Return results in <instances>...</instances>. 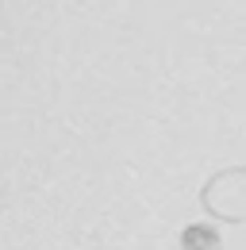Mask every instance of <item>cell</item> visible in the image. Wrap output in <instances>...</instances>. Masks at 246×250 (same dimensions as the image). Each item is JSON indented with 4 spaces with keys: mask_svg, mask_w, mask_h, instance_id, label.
Listing matches in <instances>:
<instances>
[{
    "mask_svg": "<svg viewBox=\"0 0 246 250\" xmlns=\"http://www.w3.org/2000/svg\"><path fill=\"white\" fill-rule=\"evenodd\" d=\"M200 204L215 219L246 223V169L243 166H231V169L212 173L204 181V188H200Z\"/></svg>",
    "mask_w": 246,
    "mask_h": 250,
    "instance_id": "6da1fadb",
    "label": "cell"
},
{
    "mask_svg": "<svg viewBox=\"0 0 246 250\" xmlns=\"http://www.w3.org/2000/svg\"><path fill=\"white\" fill-rule=\"evenodd\" d=\"M181 250H223V239L212 223H188L181 231Z\"/></svg>",
    "mask_w": 246,
    "mask_h": 250,
    "instance_id": "7a4b0ae2",
    "label": "cell"
}]
</instances>
